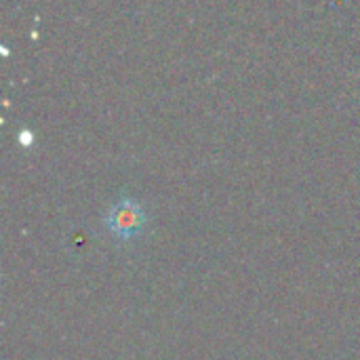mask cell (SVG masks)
Segmentation results:
<instances>
[{
  "label": "cell",
  "mask_w": 360,
  "mask_h": 360,
  "mask_svg": "<svg viewBox=\"0 0 360 360\" xmlns=\"http://www.w3.org/2000/svg\"><path fill=\"white\" fill-rule=\"evenodd\" d=\"M103 224L114 238L133 240L146 230V211L135 198L122 196L120 200L108 207Z\"/></svg>",
  "instance_id": "cell-1"
}]
</instances>
